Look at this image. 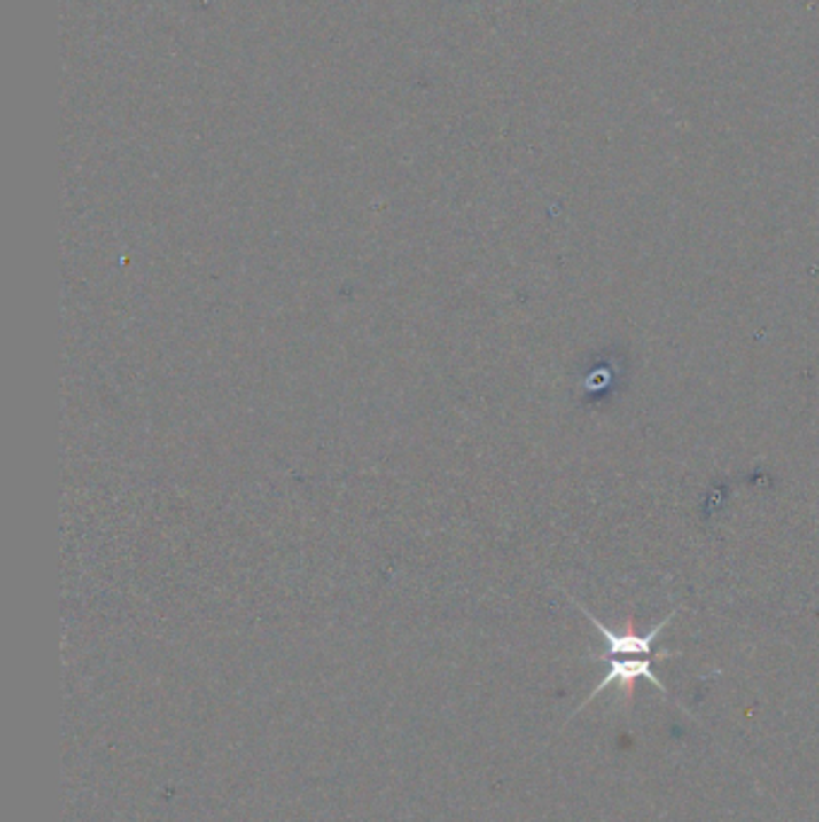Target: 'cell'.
Listing matches in <instances>:
<instances>
[{"mask_svg": "<svg viewBox=\"0 0 819 822\" xmlns=\"http://www.w3.org/2000/svg\"><path fill=\"white\" fill-rule=\"evenodd\" d=\"M670 656H680V652H666V654H608V671L605 676L598 681L594 690H591V695H589L584 702L580 705L577 712H581L589 702H594L605 688H611V685H620L622 695H625V705H632V700H635V683L639 678H644L654 685L659 693H661L663 698L668 700V688L663 685V681L651 671V662L654 659H670Z\"/></svg>", "mask_w": 819, "mask_h": 822, "instance_id": "obj_1", "label": "cell"}]
</instances>
